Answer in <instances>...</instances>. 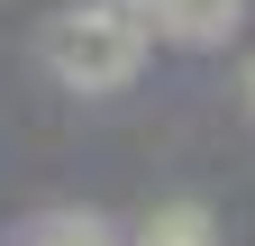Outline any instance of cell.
I'll return each instance as SVG.
<instances>
[{"instance_id": "6da1fadb", "label": "cell", "mask_w": 255, "mask_h": 246, "mask_svg": "<svg viewBox=\"0 0 255 246\" xmlns=\"http://www.w3.org/2000/svg\"><path fill=\"white\" fill-rule=\"evenodd\" d=\"M146 0H82L46 27V73L64 91H119L146 64Z\"/></svg>"}, {"instance_id": "7a4b0ae2", "label": "cell", "mask_w": 255, "mask_h": 246, "mask_svg": "<svg viewBox=\"0 0 255 246\" xmlns=\"http://www.w3.org/2000/svg\"><path fill=\"white\" fill-rule=\"evenodd\" d=\"M237 18H246V0H146V27L173 46H219V37H237Z\"/></svg>"}, {"instance_id": "3957f363", "label": "cell", "mask_w": 255, "mask_h": 246, "mask_svg": "<svg viewBox=\"0 0 255 246\" xmlns=\"http://www.w3.org/2000/svg\"><path fill=\"white\" fill-rule=\"evenodd\" d=\"M137 246H219V228H210L201 201H164V210L137 219Z\"/></svg>"}, {"instance_id": "277c9868", "label": "cell", "mask_w": 255, "mask_h": 246, "mask_svg": "<svg viewBox=\"0 0 255 246\" xmlns=\"http://www.w3.org/2000/svg\"><path fill=\"white\" fill-rule=\"evenodd\" d=\"M27 246H119V237H110L101 219H82V210H64V219H46Z\"/></svg>"}, {"instance_id": "5b68a950", "label": "cell", "mask_w": 255, "mask_h": 246, "mask_svg": "<svg viewBox=\"0 0 255 246\" xmlns=\"http://www.w3.org/2000/svg\"><path fill=\"white\" fill-rule=\"evenodd\" d=\"M246 110H255V64H246Z\"/></svg>"}]
</instances>
